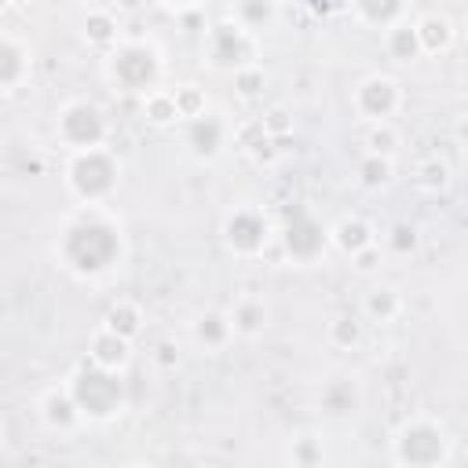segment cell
<instances>
[{
    "label": "cell",
    "mask_w": 468,
    "mask_h": 468,
    "mask_svg": "<svg viewBox=\"0 0 468 468\" xmlns=\"http://www.w3.org/2000/svg\"><path fill=\"white\" fill-rule=\"evenodd\" d=\"M73 241H77V245H88L84 252H73V256L80 260V267H102V263H106V256L95 252V245H110V234H106L102 227H80V230L73 234Z\"/></svg>",
    "instance_id": "6da1fadb"
}]
</instances>
